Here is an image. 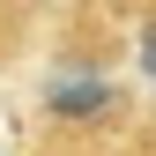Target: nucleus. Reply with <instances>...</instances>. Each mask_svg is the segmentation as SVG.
Returning a JSON list of instances; mask_svg holds the SVG:
<instances>
[{"label":"nucleus","mask_w":156,"mask_h":156,"mask_svg":"<svg viewBox=\"0 0 156 156\" xmlns=\"http://www.w3.org/2000/svg\"><path fill=\"white\" fill-rule=\"evenodd\" d=\"M60 119H89V112H104V82H52V97H45Z\"/></svg>","instance_id":"1"},{"label":"nucleus","mask_w":156,"mask_h":156,"mask_svg":"<svg viewBox=\"0 0 156 156\" xmlns=\"http://www.w3.org/2000/svg\"><path fill=\"white\" fill-rule=\"evenodd\" d=\"M141 67H149V82H156V30H141Z\"/></svg>","instance_id":"2"}]
</instances>
